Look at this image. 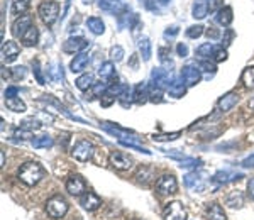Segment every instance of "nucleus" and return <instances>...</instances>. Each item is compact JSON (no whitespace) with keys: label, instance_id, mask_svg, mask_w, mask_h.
Segmentation results:
<instances>
[{"label":"nucleus","instance_id":"obj_1","mask_svg":"<svg viewBox=\"0 0 254 220\" xmlns=\"http://www.w3.org/2000/svg\"><path fill=\"white\" fill-rule=\"evenodd\" d=\"M19 180L27 186H34L38 185L41 181V178L44 176V168L36 161H29V163H24L22 166L19 168L17 173Z\"/></svg>","mask_w":254,"mask_h":220},{"label":"nucleus","instance_id":"obj_2","mask_svg":"<svg viewBox=\"0 0 254 220\" xmlns=\"http://www.w3.org/2000/svg\"><path fill=\"white\" fill-rule=\"evenodd\" d=\"M38 14H39V17L43 19L44 24H48V26H53V24L58 20L60 3L55 2V0H44V2H41V5H39V9H38Z\"/></svg>","mask_w":254,"mask_h":220},{"label":"nucleus","instance_id":"obj_3","mask_svg":"<svg viewBox=\"0 0 254 220\" xmlns=\"http://www.w3.org/2000/svg\"><path fill=\"white\" fill-rule=\"evenodd\" d=\"M69 209L66 198H63L61 195H55L46 202V212L51 219H61L66 215V212Z\"/></svg>","mask_w":254,"mask_h":220},{"label":"nucleus","instance_id":"obj_4","mask_svg":"<svg viewBox=\"0 0 254 220\" xmlns=\"http://www.w3.org/2000/svg\"><path fill=\"white\" fill-rule=\"evenodd\" d=\"M93 144L87 139H81L78 142H75L71 148V156L80 163H87L92 160L93 156Z\"/></svg>","mask_w":254,"mask_h":220},{"label":"nucleus","instance_id":"obj_5","mask_svg":"<svg viewBox=\"0 0 254 220\" xmlns=\"http://www.w3.org/2000/svg\"><path fill=\"white\" fill-rule=\"evenodd\" d=\"M187 209L180 202H170L163 210V219L165 220H187Z\"/></svg>","mask_w":254,"mask_h":220},{"label":"nucleus","instance_id":"obj_6","mask_svg":"<svg viewBox=\"0 0 254 220\" xmlns=\"http://www.w3.org/2000/svg\"><path fill=\"white\" fill-rule=\"evenodd\" d=\"M151 80H153V83H154V87L156 88H166L168 90V87L171 85V81H173V75H171V71H168V70H163V68H154L153 73H151Z\"/></svg>","mask_w":254,"mask_h":220},{"label":"nucleus","instance_id":"obj_7","mask_svg":"<svg viewBox=\"0 0 254 220\" xmlns=\"http://www.w3.org/2000/svg\"><path fill=\"white\" fill-rule=\"evenodd\" d=\"M66 191L73 197H81V195L87 193V183L80 174H73L66 181Z\"/></svg>","mask_w":254,"mask_h":220},{"label":"nucleus","instance_id":"obj_8","mask_svg":"<svg viewBox=\"0 0 254 220\" xmlns=\"http://www.w3.org/2000/svg\"><path fill=\"white\" fill-rule=\"evenodd\" d=\"M205 176L207 174L203 171H193V173H188L185 176V186L195 191H203L205 188Z\"/></svg>","mask_w":254,"mask_h":220},{"label":"nucleus","instance_id":"obj_9","mask_svg":"<svg viewBox=\"0 0 254 220\" xmlns=\"http://www.w3.org/2000/svg\"><path fill=\"white\" fill-rule=\"evenodd\" d=\"M156 190L159 191L161 195H171V193H176L178 190V181L173 174H165L161 176L156 183Z\"/></svg>","mask_w":254,"mask_h":220},{"label":"nucleus","instance_id":"obj_10","mask_svg":"<svg viewBox=\"0 0 254 220\" xmlns=\"http://www.w3.org/2000/svg\"><path fill=\"white\" fill-rule=\"evenodd\" d=\"M109 163L116 169H119V171H127V169L132 168V160H130L129 156H126L124 153H119V151H114V153H110Z\"/></svg>","mask_w":254,"mask_h":220},{"label":"nucleus","instance_id":"obj_11","mask_svg":"<svg viewBox=\"0 0 254 220\" xmlns=\"http://www.w3.org/2000/svg\"><path fill=\"white\" fill-rule=\"evenodd\" d=\"M20 53V48L17 46V43H14V41H3L2 44V59L3 63H14L15 59H17Z\"/></svg>","mask_w":254,"mask_h":220},{"label":"nucleus","instance_id":"obj_12","mask_svg":"<svg viewBox=\"0 0 254 220\" xmlns=\"http://www.w3.org/2000/svg\"><path fill=\"white\" fill-rule=\"evenodd\" d=\"M244 178L243 173H237V171H231V169H222L217 171V173L212 176V181L217 183V185H225V183H232Z\"/></svg>","mask_w":254,"mask_h":220},{"label":"nucleus","instance_id":"obj_13","mask_svg":"<svg viewBox=\"0 0 254 220\" xmlns=\"http://www.w3.org/2000/svg\"><path fill=\"white\" fill-rule=\"evenodd\" d=\"M32 26H34V22H32L31 15H20V17L15 19L14 24H12V34H14L15 38H20V36Z\"/></svg>","mask_w":254,"mask_h":220},{"label":"nucleus","instance_id":"obj_14","mask_svg":"<svg viewBox=\"0 0 254 220\" xmlns=\"http://www.w3.org/2000/svg\"><path fill=\"white\" fill-rule=\"evenodd\" d=\"M200 78H202V75H200V70L196 66L188 64V66L182 68V80L185 81L188 87H195V85L200 81Z\"/></svg>","mask_w":254,"mask_h":220},{"label":"nucleus","instance_id":"obj_15","mask_svg":"<svg viewBox=\"0 0 254 220\" xmlns=\"http://www.w3.org/2000/svg\"><path fill=\"white\" fill-rule=\"evenodd\" d=\"M239 102V93L236 92H229L225 93L224 97H220L219 102H217V107H219L220 112H229L231 109H234Z\"/></svg>","mask_w":254,"mask_h":220},{"label":"nucleus","instance_id":"obj_16","mask_svg":"<svg viewBox=\"0 0 254 220\" xmlns=\"http://www.w3.org/2000/svg\"><path fill=\"white\" fill-rule=\"evenodd\" d=\"M80 205L83 207L85 210L93 212V210H97L98 207L102 205V200H100V197H98V195L93 193V191H87V193L80 197Z\"/></svg>","mask_w":254,"mask_h":220},{"label":"nucleus","instance_id":"obj_17","mask_svg":"<svg viewBox=\"0 0 254 220\" xmlns=\"http://www.w3.org/2000/svg\"><path fill=\"white\" fill-rule=\"evenodd\" d=\"M85 48H88V41L83 38H69L66 43L63 44L64 53H80Z\"/></svg>","mask_w":254,"mask_h":220},{"label":"nucleus","instance_id":"obj_18","mask_svg":"<svg viewBox=\"0 0 254 220\" xmlns=\"http://www.w3.org/2000/svg\"><path fill=\"white\" fill-rule=\"evenodd\" d=\"M90 64V55L88 53H80L75 56V59L69 64V70L73 73H81L83 70H87V66Z\"/></svg>","mask_w":254,"mask_h":220},{"label":"nucleus","instance_id":"obj_19","mask_svg":"<svg viewBox=\"0 0 254 220\" xmlns=\"http://www.w3.org/2000/svg\"><path fill=\"white\" fill-rule=\"evenodd\" d=\"M38 38H39L38 27L32 26L26 32H24L22 36H20V43H22L26 48H32V46H36V44H38Z\"/></svg>","mask_w":254,"mask_h":220},{"label":"nucleus","instance_id":"obj_20","mask_svg":"<svg viewBox=\"0 0 254 220\" xmlns=\"http://www.w3.org/2000/svg\"><path fill=\"white\" fill-rule=\"evenodd\" d=\"M215 20L220 24V26H224V27L231 26L232 20H234V12H232V9H231L229 5H225V7H222V9H220L219 12H217Z\"/></svg>","mask_w":254,"mask_h":220},{"label":"nucleus","instance_id":"obj_21","mask_svg":"<svg viewBox=\"0 0 254 220\" xmlns=\"http://www.w3.org/2000/svg\"><path fill=\"white\" fill-rule=\"evenodd\" d=\"M48 75H49V80L53 83H60V81L64 80V73H63V64L55 61L48 66Z\"/></svg>","mask_w":254,"mask_h":220},{"label":"nucleus","instance_id":"obj_22","mask_svg":"<svg viewBox=\"0 0 254 220\" xmlns=\"http://www.w3.org/2000/svg\"><path fill=\"white\" fill-rule=\"evenodd\" d=\"M205 217H207V220H227L225 212L219 203H210V205L207 207Z\"/></svg>","mask_w":254,"mask_h":220},{"label":"nucleus","instance_id":"obj_23","mask_svg":"<svg viewBox=\"0 0 254 220\" xmlns=\"http://www.w3.org/2000/svg\"><path fill=\"white\" fill-rule=\"evenodd\" d=\"M137 48H139V53H141V58L144 59V61H149L151 56H153L149 38H146V36H141V38L137 39Z\"/></svg>","mask_w":254,"mask_h":220},{"label":"nucleus","instance_id":"obj_24","mask_svg":"<svg viewBox=\"0 0 254 220\" xmlns=\"http://www.w3.org/2000/svg\"><path fill=\"white\" fill-rule=\"evenodd\" d=\"M185 81L183 80H178V78H175L173 81H171V85L168 87V93H170L171 97H175V99H182L183 95H185V92H187V88H185Z\"/></svg>","mask_w":254,"mask_h":220},{"label":"nucleus","instance_id":"obj_25","mask_svg":"<svg viewBox=\"0 0 254 220\" xmlns=\"http://www.w3.org/2000/svg\"><path fill=\"white\" fill-rule=\"evenodd\" d=\"M87 27L90 29V32H93L95 36H100L105 32V24L102 22V19H98V17H88L87 19Z\"/></svg>","mask_w":254,"mask_h":220},{"label":"nucleus","instance_id":"obj_26","mask_svg":"<svg viewBox=\"0 0 254 220\" xmlns=\"http://www.w3.org/2000/svg\"><path fill=\"white\" fill-rule=\"evenodd\" d=\"M132 95H134V102H137V104H144V102L147 100L146 97H149V87H147V83H139Z\"/></svg>","mask_w":254,"mask_h":220},{"label":"nucleus","instance_id":"obj_27","mask_svg":"<svg viewBox=\"0 0 254 220\" xmlns=\"http://www.w3.org/2000/svg\"><path fill=\"white\" fill-rule=\"evenodd\" d=\"M5 105L7 109L12 110V112H17V113H22L26 112V104L22 100L17 99V97H10V99H5Z\"/></svg>","mask_w":254,"mask_h":220},{"label":"nucleus","instance_id":"obj_28","mask_svg":"<svg viewBox=\"0 0 254 220\" xmlns=\"http://www.w3.org/2000/svg\"><path fill=\"white\" fill-rule=\"evenodd\" d=\"M76 87L80 88L81 92H87L88 88H92L93 85V75H90V73H85V75H81V76H78V78H76Z\"/></svg>","mask_w":254,"mask_h":220},{"label":"nucleus","instance_id":"obj_29","mask_svg":"<svg viewBox=\"0 0 254 220\" xmlns=\"http://www.w3.org/2000/svg\"><path fill=\"white\" fill-rule=\"evenodd\" d=\"M31 144H32V148H36V149H48L55 144V141L49 136H41V137H34V139L31 141Z\"/></svg>","mask_w":254,"mask_h":220},{"label":"nucleus","instance_id":"obj_30","mask_svg":"<svg viewBox=\"0 0 254 220\" xmlns=\"http://www.w3.org/2000/svg\"><path fill=\"white\" fill-rule=\"evenodd\" d=\"M227 205L232 209H241L244 205V195L241 191H232L227 197Z\"/></svg>","mask_w":254,"mask_h":220},{"label":"nucleus","instance_id":"obj_31","mask_svg":"<svg viewBox=\"0 0 254 220\" xmlns=\"http://www.w3.org/2000/svg\"><path fill=\"white\" fill-rule=\"evenodd\" d=\"M31 0H12V14L14 15H22L24 12L29 9Z\"/></svg>","mask_w":254,"mask_h":220},{"label":"nucleus","instance_id":"obj_32","mask_svg":"<svg viewBox=\"0 0 254 220\" xmlns=\"http://www.w3.org/2000/svg\"><path fill=\"white\" fill-rule=\"evenodd\" d=\"M208 12H210V9H208V3L205 2H196L193 5V10H191V14H193L195 19H205L208 15Z\"/></svg>","mask_w":254,"mask_h":220},{"label":"nucleus","instance_id":"obj_33","mask_svg":"<svg viewBox=\"0 0 254 220\" xmlns=\"http://www.w3.org/2000/svg\"><path fill=\"white\" fill-rule=\"evenodd\" d=\"M215 50L217 48L212 43H203L202 46L196 48V55H198L200 58H210V56H214Z\"/></svg>","mask_w":254,"mask_h":220},{"label":"nucleus","instance_id":"obj_34","mask_svg":"<svg viewBox=\"0 0 254 220\" xmlns=\"http://www.w3.org/2000/svg\"><path fill=\"white\" fill-rule=\"evenodd\" d=\"M98 73H100V76L104 80L114 78V75H116V68H114V63H112V61H107V63H104L100 66V70H98Z\"/></svg>","mask_w":254,"mask_h":220},{"label":"nucleus","instance_id":"obj_35","mask_svg":"<svg viewBox=\"0 0 254 220\" xmlns=\"http://www.w3.org/2000/svg\"><path fill=\"white\" fill-rule=\"evenodd\" d=\"M20 127L22 129H26V130H39L41 127H43V124L38 120V119H34V117H31V119H24L22 122H20Z\"/></svg>","mask_w":254,"mask_h":220},{"label":"nucleus","instance_id":"obj_36","mask_svg":"<svg viewBox=\"0 0 254 220\" xmlns=\"http://www.w3.org/2000/svg\"><path fill=\"white\" fill-rule=\"evenodd\" d=\"M243 83L246 85L248 88H254V66L251 68H246V70L243 71Z\"/></svg>","mask_w":254,"mask_h":220},{"label":"nucleus","instance_id":"obj_37","mask_svg":"<svg viewBox=\"0 0 254 220\" xmlns=\"http://www.w3.org/2000/svg\"><path fill=\"white\" fill-rule=\"evenodd\" d=\"M180 166L182 168H198L202 166V160H196V158H180Z\"/></svg>","mask_w":254,"mask_h":220},{"label":"nucleus","instance_id":"obj_38","mask_svg":"<svg viewBox=\"0 0 254 220\" xmlns=\"http://www.w3.org/2000/svg\"><path fill=\"white\" fill-rule=\"evenodd\" d=\"M98 7L105 12H116L119 2H116V0H98Z\"/></svg>","mask_w":254,"mask_h":220},{"label":"nucleus","instance_id":"obj_39","mask_svg":"<svg viewBox=\"0 0 254 220\" xmlns=\"http://www.w3.org/2000/svg\"><path fill=\"white\" fill-rule=\"evenodd\" d=\"M203 29H205V27L200 26V24H196V26H190L187 29V36H188V38H191V39H196V38H200L203 32H205Z\"/></svg>","mask_w":254,"mask_h":220},{"label":"nucleus","instance_id":"obj_40","mask_svg":"<svg viewBox=\"0 0 254 220\" xmlns=\"http://www.w3.org/2000/svg\"><path fill=\"white\" fill-rule=\"evenodd\" d=\"M92 90H93V97H104L105 93H107V90H109V85L107 83H95L92 87Z\"/></svg>","mask_w":254,"mask_h":220},{"label":"nucleus","instance_id":"obj_41","mask_svg":"<svg viewBox=\"0 0 254 220\" xmlns=\"http://www.w3.org/2000/svg\"><path fill=\"white\" fill-rule=\"evenodd\" d=\"M110 56H112L114 61H122L124 58V50H122V46H112V50H110Z\"/></svg>","mask_w":254,"mask_h":220},{"label":"nucleus","instance_id":"obj_42","mask_svg":"<svg viewBox=\"0 0 254 220\" xmlns=\"http://www.w3.org/2000/svg\"><path fill=\"white\" fill-rule=\"evenodd\" d=\"M32 71H34V75H36V78H38V83L39 85H44V76H43V73H41V66H39V61H34L32 63Z\"/></svg>","mask_w":254,"mask_h":220},{"label":"nucleus","instance_id":"obj_43","mask_svg":"<svg viewBox=\"0 0 254 220\" xmlns=\"http://www.w3.org/2000/svg\"><path fill=\"white\" fill-rule=\"evenodd\" d=\"M26 75H27V71L24 66H17V68L12 70V76H14V80H24L26 78Z\"/></svg>","mask_w":254,"mask_h":220},{"label":"nucleus","instance_id":"obj_44","mask_svg":"<svg viewBox=\"0 0 254 220\" xmlns=\"http://www.w3.org/2000/svg\"><path fill=\"white\" fill-rule=\"evenodd\" d=\"M14 137H15V139H20V141L29 139V137H31V130H26V129L19 127V129L14 132Z\"/></svg>","mask_w":254,"mask_h":220},{"label":"nucleus","instance_id":"obj_45","mask_svg":"<svg viewBox=\"0 0 254 220\" xmlns=\"http://www.w3.org/2000/svg\"><path fill=\"white\" fill-rule=\"evenodd\" d=\"M168 55H170V51H168L166 48H161V50H159V61H161L163 64H170V66H173V63H171V59L168 58Z\"/></svg>","mask_w":254,"mask_h":220},{"label":"nucleus","instance_id":"obj_46","mask_svg":"<svg viewBox=\"0 0 254 220\" xmlns=\"http://www.w3.org/2000/svg\"><path fill=\"white\" fill-rule=\"evenodd\" d=\"M198 68H202V70L207 71V73H214L215 71V64L214 63H208V61H200Z\"/></svg>","mask_w":254,"mask_h":220},{"label":"nucleus","instance_id":"obj_47","mask_svg":"<svg viewBox=\"0 0 254 220\" xmlns=\"http://www.w3.org/2000/svg\"><path fill=\"white\" fill-rule=\"evenodd\" d=\"M225 58H227V51H225L224 48H217L214 53V59L219 63V61H224Z\"/></svg>","mask_w":254,"mask_h":220},{"label":"nucleus","instance_id":"obj_48","mask_svg":"<svg viewBox=\"0 0 254 220\" xmlns=\"http://www.w3.org/2000/svg\"><path fill=\"white\" fill-rule=\"evenodd\" d=\"M180 132H173V134H165V136H154V141H175L178 139Z\"/></svg>","mask_w":254,"mask_h":220},{"label":"nucleus","instance_id":"obj_49","mask_svg":"<svg viewBox=\"0 0 254 220\" xmlns=\"http://www.w3.org/2000/svg\"><path fill=\"white\" fill-rule=\"evenodd\" d=\"M176 53H178V56H182V58H187L188 56V46L183 43H180L178 46H176Z\"/></svg>","mask_w":254,"mask_h":220},{"label":"nucleus","instance_id":"obj_50","mask_svg":"<svg viewBox=\"0 0 254 220\" xmlns=\"http://www.w3.org/2000/svg\"><path fill=\"white\" fill-rule=\"evenodd\" d=\"M207 36H208V39H220V31L215 29V27H208Z\"/></svg>","mask_w":254,"mask_h":220},{"label":"nucleus","instance_id":"obj_51","mask_svg":"<svg viewBox=\"0 0 254 220\" xmlns=\"http://www.w3.org/2000/svg\"><path fill=\"white\" fill-rule=\"evenodd\" d=\"M178 32H180L178 26H171V27H168V29L165 31V36H166V38H175Z\"/></svg>","mask_w":254,"mask_h":220},{"label":"nucleus","instance_id":"obj_52","mask_svg":"<svg viewBox=\"0 0 254 220\" xmlns=\"http://www.w3.org/2000/svg\"><path fill=\"white\" fill-rule=\"evenodd\" d=\"M17 93H19L17 87H9L5 90V99H10V97H17Z\"/></svg>","mask_w":254,"mask_h":220},{"label":"nucleus","instance_id":"obj_53","mask_svg":"<svg viewBox=\"0 0 254 220\" xmlns=\"http://www.w3.org/2000/svg\"><path fill=\"white\" fill-rule=\"evenodd\" d=\"M241 165H243L244 168H254V154H251V156L246 158V160L241 163Z\"/></svg>","mask_w":254,"mask_h":220},{"label":"nucleus","instance_id":"obj_54","mask_svg":"<svg viewBox=\"0 0 254 220\" xmlns=\"http://www.w3.org/2000/svg\"><path fill=\"white\" fill-rule=\"evenodd\" d=\"M248 191H249V197L254 200V178H251L249 183H248Z\"/></svg>","mask_w":254,"mask_h":220},{"label":"nucleus","instance_id":"obj_55","mask_svg":"<svg viewBox=\"0 0 254 220\" xmlns=\"http://www.w3.org/2000/svg\"><path fill=\"white\" fill-rule=\"evenodd\" d=\"M153 2H154V0H146L144 5H146V9H149V10H154V12H156V10H158V7L154 5Z\"/></svg>","mask_w":254,"mask_h":220},{"label":"nucleus","instance_id":"obj_56","mask_svg":"<svg viewBox=\"0 0 254 220\" xmlns=\"http://www.w3.org/2000/svg\"><path fill=\"white\" fill-rule=\"evenodd\" d=\"M3 165H5V153L2 151V153H0V166L3 168Z\"/></svg>","mask_w":254,"mask_h":220},{"label":"nucleus","instance_id":"obj_57","mask_svg":"<svg viewBox=\"0 0 254 220\" xmlns=\"http://www.w3.org/2000/svg\"><path fill=\"white\" fill-rule=\"evenodd\" d=\"M2 76H3V80H5V78H9V76H10V73L7 71V68H5V66L2 68Z\"/></svg>","mask_w":254,"mask_h":220},{"label":"nucleus","instance_id":"obj_58","mask_svg":"<svg viewBox=\"0 0 254 220\" xmlns=\"http://www.w3.org/2000/svg\"><path fill=\"white\" fill-rule=\"evenodd\" d=\"M158 2H159V3H161V5H166V3H170V2H171V0H158Z\"/></svg>","mask_w":254,"mask_h":220},{"label":"nucleus","instance_id":"obj_59","mask_svg":"<svg viewBox=\"0 0 254 220\" xmlns=\"http://www.w3.org/2000/svg\"><path fill=\"white\" fill-rule=\"evenodd\" d=\"M68 5H69V0H68V2H66V7H68Z\"/></svg>","mask_w":254,"mask_h":220},{"label":"nucleus","instance_id":"obj_60","mask_svg":"<svg viewBox=\"0 0 254 220\" xmlns=\"http://www.w3.org/2000/svg\"><path fill=\"white\" fill-rule=\"evenodd\" d=\"M116 2H119V0H116Z\"/></svg>","mask_w":254,"mask_h":220}]
</instances>
